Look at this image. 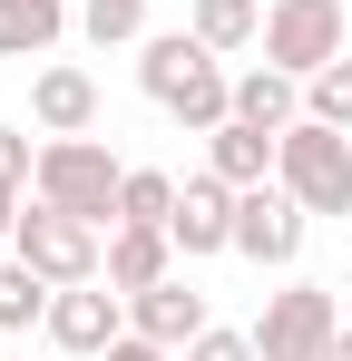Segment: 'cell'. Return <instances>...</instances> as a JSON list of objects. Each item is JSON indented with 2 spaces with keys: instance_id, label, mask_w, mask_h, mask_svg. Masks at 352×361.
<instances>
[{
  "instance_id": "4",
  "label": "cell",
  "mask_w": 352,
  "mask_h": 361,
  "mask_svg": "<svg viewBox=\"0 0 352 361\" xmlns=\"http://www.w3.org/2000/svg\"><path fill=\"white\" fill-rule=\"evenodd\" d=\"M333 342H343L333 283H284V293H264V312H254V361H333Z\"/></svg>"
},
{
  "instance_id": "25",
  "label": "cell",
  "mask_w": 352,
  "mask_h": 361,
  "mask_svg": "<svg viewBox=\"0 0 352 361\" xmlns=\"http://www.w3.org/2000/svg\"><path fill=\"white\" fill-rule=\"evenodd\" d=\"M333 361H352V332H343V342H333Z\"/></svg>"
},
{
  "instance_id": "5",
  "label": "cell",
  "mask_w": 352,
  "mask_h": 361,
  "mask_svg": "<svg viewBox=\"0 0 352 361\" xmlns=\"http://www.w3.org/2000/svg\"><path fill=\"white\" fill-rule=\"evenodd\" d=\"M117 185H127V166H117L98 137H49V147H40L30 195H49V205L88 215V225H117Z\"/></svg>"
},
{
  "instance_id": "17",
  "label": "cell",
  "mask_w": 352,
  "mask_h": 361,
  "mask_svg": "<svg viewBox=\"0 0 352 361\" xmlns=\"http://www.w3.org/2000/svg\"><path fill=\"white\" fill-rule=\"evenodd\" d=\"M206 49H254L264 39V0H196V20H186Z\"/></svg>"
},
{
  "instance_id": "14",
  "label": "cell",
  "mask_w": 352,
  "mask_h": 361,
  "mask_svg": "<svg viewBox=\"0 0 352 361\" xmlns=\"http://www.w3.org/2000/svg\"><path fill=\"white\" fill-rule=\"evenodd\" d=\"M206 166H216L225 185H264L274 176V137L245 127V118H225V127H206Z\"/></svg>"
},
{
  "instance_id": "9",
  "label": "cell",
  "mask_w": 352,
  "mask_h": 361,
  "mask_svg": "<svg viewBox=\"0 0 352 361\" xmlns=\"http://www.w3.org/2000/svg\"><path fill=\"white\" fill-rule=\"evenodd\" d=\"M167 235H176V254H186V264H196V254H235V185L216 176V166L176 185V215H167Z\"/></svg>"
},
{
  "instance_id": "15",
  "label": "cell",
  "mask_w": 352,
  "mask_h": 361,
  "mask_svg": "<svg viewBox=\"0 0 352 361\" xmlns=\"http://www.w3.org/2000/svg\"><path fill=\"white\" fill-rule=\"evenodd\" d=\"M69 30V0H0V59H49Z\"/></svg>"
},
{
  "instance_id": "22",
  "label": "cell",
  "mask_w": 352,
  "mask_h": 361,
  "mask_svg": "<svg viewBox=\"0 0 352 361\" xmlns=\"http://www.w3.org/2000/svg\"><path fill=\"white\" fill-rule=\"evenodd\" d=\"M30 176H40V147H30L20 127H0V185H10V195H30Z\"/></svg>"
},
{
  "instance_id": "23",
  "label": "cell",
  "mask_w": 352,
  "mask_h": 361,
  "mask_svg": "<svg viewBox=\"0 0 352 361\" xmlns=\"http://www.w3.org/2000/svg\"><path fill=\"white\" fill-rule=\"evenodd\" d=\"M98 361H176V352H167V342H147V332H127V342H108Z\"/></svg>"
},
{
  "instance_id": "26",
  "label": "cell",
  "mask_w": 352,
  "mask_h": 361,
  "mask_svg": "<svg viewBox=\"0 0 352 361\" xmlns=\"http://www.w3.org/2000/svg\"><path fill=\"white\" fill-rule=\"evenodd\" d=\"M343 293H352V274H343Z\"/></svg>"
},
{
  "instance_id": "6",
  "label": "cell",
  "mask_w": 352,
  "mask_h": 361,
  "mask_svg": "<svg viewBox=\"0 0 352 361\" xmlns=\"http://www.w3.org/2000/svg\"><path fill=\"white\" fill-rule=\"evenodd\" d=\"M264 59L313 78L343 59V0H264Z\"/></svg>"
},
{
  "instance_id": "8",
  "label": "cell",
  "mask_w": 352,
  "mask_h": 361,
  "mask_svg": "<svg viewBox=\"0 0 352 361\" xmlns=\"http://www.w3.org/2000/svg\"><path fill=\"white\" fill-rule=\"evenodd\" d=\"M40 332H49L69 361H98L108 342H127V293H117L108 274H98V283H69V293L49 302V322H40Z\"/></svg>"
},
{
  "instance_id": "20",
  "label": "cell",
  "mask_w": 352,
  "mask_h": 361,
  "mask_svg": "<svg viewBox=\"0 0 352 361\" xmlns=\"http://www.w3.org/2000/svg\"><path fill=\"white\" fill-rule=\"evenodd\" d=\"M303 118H323V127H352V49L333 68H313L303 78Z\"/></svg>"
},
{
  "instance_id": "11",
  "label": "cell",
  "mask_w": 352,
  "mask_h": 361,
  "mask_svg": "<svg viewBox=\"0 0 352 361\" xmlns=\"http://www.w3.org/2000/svg\"><path fill=\"white\" fill-rule=\"evenodd\" d=\"M30 118L49 127V137H88V127H98V78L69 68V59H49L30 78Z\"/></svg>"
},
{
  "instance_id": "2",
  "label": "cell",
  "mask_w": 352,
  "mask_h": 361,
  "mask_svg": "<svg viewBox=\"0 0 352 361\" xmlns=\"http://www.w3.org/2000/svg\"><path fill=\"white\" fill-rule=\"evenodd\" d=\"M10 254L69 293V283H98V274H108V225H88V215H69V205H49V195H30L20 225H10Z\"/></svg>"
},
{
  "instance_id": "7",
  "label": "cell",
  "mask_w": 352,
  "mask_h": 361,
  "mask_svg": "<svg viewBox=\"0 0 352 361\" xmlns=\"http://www.w3.org/2000/svg\"><path fill=\"white\" fill-rule=\"evenodd\" d=\"M303 225H313V215H303V195H293V185H235V254H245V264H293V254H303Z\"/></svg>"
},
{
  "instance_id": "10",
  "label": "cell",
  "mask_w": 352,
  "mask_h": 361,
  "mask_svg": "<svg viewBox=\"0 0 352 361\" xmlns=\"http://www.w3.org/2000/svg\"><path fill=\"white\" fill-rule=\"evenodd\" d=\"M127 332H147V342H167V352H186V342L206 332V293H196L186 274H167V283L127 293Z\"/></svg>"
},
{
  "instance_id": "13",
  "label": "cell",
  "mask_w": 352,
  "mask_h": 361,
  "mask_svg": "<svg viewBox=\"0 0 352 361\" xmlns=\"http://www.w3.org/2000/svg\"><path fill=\"white\" fill-rule=\"evenodd\" d=\"M235 118L245 127H264V137H284L293 118H303V78H293V68H245V78H235Z\"/></svg>"
},
{
  "instance_id": "21",
  "label": "cell",
  "mask_w": 352,
  "mask_h": 361,
  "mask_svg": "<svg viewBox=\"0 0 352 361\" xmlns=\"http://www.w3.org/2000/svg\"><path fill=\"white\" fill-rule=\"evenodd\" d=\"M176 361H254V332H225V322H206V332H196Z\"/></svg>"
},
{
  "instance_id": "12",
  "label": "cell",
  "mask_w": 352,
  "mask_h": 361,
  "mask_svg": "<svg viewBox=\"0 0 352 361\" xmlns=\"http://www.w3.org/2000/svg\"><path fill=\"white\" fill-rule=\"evenodd\" d=\"M176 274V235L167 225H108V283L117 293H147Z\"/></svg>"
},
{
  "instance_id": "3",
  "label": "cell",
  "mask_w": 352,
  "mask_h": 361,
  "mask_svg": "<svg viewBox=\"0 0 352 361\" xmlns=\"http://www.w3.org/2000/svg\"><path fill=\"white\" fill-rule=\"evenodd\" d=\"M274 185L303 195V215H352V127L293 118L274 137Z\"/></svg>"
},
{
  "instance_id": "16",
  "label": "cell",
  "mask_w": 352,
  "mask_h": 361,
  "mask_svg": "<svg viewBox=\"0 0 352 361\" xmlns=\"http://www.w3.org/2000/svg\"><path fill=\"white\" fill-rule=\"evenodd\" d=\"M49 302H59V283H49V274H30L20 254H0V332H30V322H49Z\"/></svg>"
},
{
  "instance_id": "19",
  "label": "cell",
  "mask_w": 352,
  "mask_h": 361,
  "mask_svg": "<svg viewBox=\"0 0 352 361\" xmlns=\"http://www.w3.org/2000/svg\"><path fill=\"white\" fill-rule=\"evenodd\" d=\"M78 30L98 49H127V39H147V0H78Z\"/></svg>"
},
{
  "instance_id": "1",
  "label": "cell",
  "mask_w": 352,
  "mask_h": 361,
  "mask_svg": "<svg viewBox=\"0 0 352 361\" xmlns=\"http://www.w3.org/2000/svg\"><path fill=\"white\" fill-rule=\"evenodd\" d=\"M137 88H147V98H157L167 118H186L196 137L235 118V78H225V49H206L196 30H157V39H137Z\"/></svg>"
},
{
  "instance_id": "24",
  "label": "cell",
  "mask_w": 352,
  "mask_h": 361,
  "mask_svg": "<svg viewBox=\"0 0 352 361\" xmlns=\"http://www.w3.org/2000/svg\"><path fill=\"white\" fill-rule=\"evenodd\" d=\"M20 205H30V195H10V185H0V244H10V225H20Z\"/></svg>"
},
{
  "instance_id": "18",
  "label": "cell",
  "mask_w": 352,
  "mask_h": 361,
  "mask_svg": "<svg viewBox=\"0 0 352 361\" xmlns=\"http://www.w3.org/2000/svg\"><path fill=\"white\" fill-rule=\"evenodd\" d=\"M167 215H176V176L127 166V185H117V225H167Z\"/></svg>"
}]
</instances>
